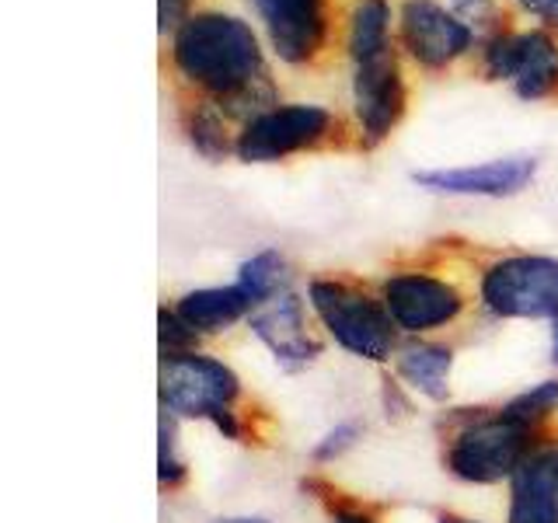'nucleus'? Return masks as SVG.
<instances>
[{
    "label": "nucleus",
    "mask_w": 558,
    "mask_h": 523,
    "mask_svg": "<svg viewBox=\"0 0 558 523\" xmlns=\"http://www.w3.org/2000/svg\"><path fill=\"white\" fill-rule=\"evenodd\" d=\"M171 57L189 84L217 95L220 101L266 81L255 32L231 14L206 11L185 17L179 35H174Z\"/></svg>",
    "instance_id": "nucleus-1"
},
{
    "label": "nucleus",
    "mask_w": 558,
    "mask_h": 523,
    "mask_svg": "<svg viewBox=\"0 0 558 523\" xmlns=\"http://www.w3.org/2000/svg\"><path fill=\"white\" fill-rule=\"evenodd\" d=\"M447 426L444 464L453 478L468 485L510 482L541 440V429H527L510 423L502 412L485 409H458L447 415Z\"/></svg>",
    "instance_id": "nucleus-2"
},
{
    "label": "nucleus",
    "mask_w": 558,
    "mask_h": 523,
    "mask_svg": "<svg viewBox=\"0 0 558 523\" xmlns=\"http://www.w3.org/2000/svg\"><path fill=\"white\" fill-rule=\"evenodd\" d=\"M307 304L314 318L322 321L328 339L342 345L345 353L371 363H388L398 353V325L391 321L380 296L366 293L342 279H311Z\"/></svg>",
    "instance_id": "nucleus-3"
},
{
    "label": "nucleus",
    "mask_w": 558,
    "mask_h": 523,
    "mask_svg": "<svg viewBox=\"0 0 558 523\" xmlns=\"http://www.w3.org/2000/svg\"><path fill=\"white\" fill-rule=\"evenodd\" d=\"M482 307L502 321L558 318V258L510 255L482 272Z\"/></svg>",
    "instance_id": "nucleus-4"
},
{
    "label": "nucleus",
    "mask_w": 558,
    "mask_h": 523,
    "mask_svg": "<svg viewBox=\"0 0 558 523\" xmlns=\"http://www.w3.org/2000/svg\"><path fill=\"white\" fill-rule=\"evenodd\" d=\"M157 398L161 412L174 418H203L214 423V415L234 409L241 398V377L217 356L206 353H179L161 356L157 370Z\"/></svg>",
    "instance_id": "nucleus-5"
},
{
    "label": "nucleus",
    "mask_w": 558,
    "mask_h": 523,
    "mask_svg": "<svg viewBox=\"0 0 558 523\" xmlns=\"http://www.w3.org/2000/svg\"><path fill=\"white\" fill-rule=\"evenodd\" d=\"M380 301L401 336L423 339L429 331L453 325L464 314V293L440 276L426 272H395L380 283Z\"/></svg>",
    "instance_id": "nucleus-6"
},
{
    "label": "nucleus",
    "mask_w": 558,
    "mask_h": 523,
    "mask_svg": "<svg viewBox=\"0 0 558 523\" xmlns=\"http://www.w3.org/2000/svg\"><path fill=\"white\" fill-rule=\"evenodd\" d=\"M331 130V112L322 105H279L244 122L234 139V154L244 165H269L322 144Z\"/></svg>",
    "instance_id": "nucleus-7"
},
{
    "label": "nucleus",
    "mask_w": 558,
    "mask_h": 523,
    "mask_svg": "<svg viewBox=\"0 0 558 523\" xmlns=\"http://www.w3.org/2000/svg\"><path fill=\"white\" fill-rule=\"evenodd\" d=\"M485 74L513 81L520 98H545L558 87V46L545 32L496 35L485 49Z\"/></svg>",
    "instance_id": "nucleus-8"
},
{
    "label": "nucleus",
    "mask_w": 558,
    "mask_h": 523,
    "mask_svg": "<svg viewBox=\"0 0 558 523\" xmlns=\"http://www.w3.org/2000/svg\"><path fill=\"white\" fill-rule=\"evenodd\" d=\"M353 109L360 119V130L366 147L388 139L391 130L405 115V81H401L398 60L388 52H380L374 60L356 63L353 77Z\"/></svg>",
    "instance_id": "nucleus-9"
},
{
    "label": "nucleus",
    "mask_w": 558,
    "mask_h": 523,
    "mask_svg": "<svg viewBox=\"0 0 558 523\" xmlns=\"http://www.w3.org/2000/svg\"><path fill=\"white\" fill-rule=\"evenodd\" d=\"M248 328L287 370H301V366L318 360L325 349L318 336H311L304 318V301H296L290 290L272 296L269 304L255 307L248 314Z\"/></svg>",
    "instance_id": "nucleus-10"
},
{
    "label": "nucleus",
    "mask_w": 558,
    "mask_h": 523,
    "mask_svg": "<svg viewBox=\"0 0 558 523\" xmlns=\"http://www.w3.org/2000/svg\"><path fill=\"white\" fill-rule=\"evenodd\" d=\"M401 42L415 63L440 70L471 46V28L436 0H405L401 8Z\"/></svg>",
    "instance_id": "nucleus-11"
},
{
    "label": "nucleus",
    "mask_w": 558,
    "mask_h": 523,
    "mask_svg": "<svg viewBox=\"0 0 558 523\" xmlns=\"http://www.w3.org/2000/svg\"><path fill=\"white\" fill-rule=\"evenodd\" d=\"M537 174L534 157H502V161H485L471 168H436V171H415L412 182L444 196H485V199H506L523 192Z\"/></svg>",
    "instance_id": "nucleus-12"
},
{
    "label": "nucleus",
    "mask_w": 558,
    "mask_h": 523,
    "mask_svg": "<svg viewBox=\"0 0 558 523\" xmlns=\"http://www.w3.org/2000/svg\"><path fill=\"white\" fill-rule=\"evenodd\" d=\"M287 63H307L325 42V0H248Z\"/></svg>",
    "instance_id": "nucleus-13"
},
{
    "label": "nucleus",
    "mask_w": 558,
    "mask_h": 523,
    "mask_svg": "<svg viewBox=\"0 0 558 523\" xmlns=\"http://www.w3.org/2000/svg\"><path fill=\"white\" fill-rule=\"evenodd\" d=\"M506 523H558V440H537L517 467Z\"/></svg>",
    "instance_id": "nucleus-14"
},
{
    "label": "nucleus",
    "mask_w": 558,
    "mask_h": 523,
    "mask_svg": "<svg viewBox=\"0 0 558 523\" xmlns=\"http://www.w3.org/2000/svg\"><path fill=\"white\" fill-rule=\"evenodd\" d=\"M395 377L409 391L423 394L429 401H447L450 394V370H453V349L429 342V339H405L395 353Z\"/></svg>",
    "instance_id": "nucleus-15"
},
{
    "label": "nucleus",
    "mask_w": 558,
    "mask_h": 523,
    "mask_svg": "<svg viewBox=\"0 0 558 523\" xmlns=\"http://www.w3.org/2000/svg\"><path fill=\"white\" fill-rule=\"evenodd\" d=\"M174 311H179L182 321H189V328H196L199 336H220V331L248 318L255 307L248 296H244V290L234 283V287L189 290L174 301Z\"/></svg>",
    "instance_id": "nucleus-16"
},
{
    "label": "nucleus",
    "mask_w": 558,
    "mask_h": 523,
    "mask_svg": "<svg viewBox=\"0 0 558 523\" xmlns=\"http://www.w3.org/2000/svg\"><path fill=\"white\" fill-rule=\"evenodd\" d=\"M388 0H356L353 14H349V52L356 63L388 52Z\"/></svg>",
    "instance_id": "nucleus-17"
},
{
    "label": "nucleus",
    "mask_w": 558,
    "mask_h": 523,
    "mask_svg": "<svg viewBox=\"0 0 558 523\" xmlns=\"http://www.w3.org/2000/svg\"><path fill=\"white\" fill-rule=\"evenodd\" d=\"M238 287L252 301V307L269 304L272 296L287 293V287H290V266H287V258L279 255V252H272V248L252 255L248 262H241Z\"/></svg>",
    "instance_id": "nucleus-18"
},
{
    "label": "nucleus",
    "mask_w": 558,
    "mask_h": 523,
    "mask_svg": "<svg viewBox=\"0 0 558 523\" xmlns=\"http://www.w3.org/2000/svg\"><path fill=\"white\" fill-rule=\"evenodd\" d=\"M499 412L510 418V423H520V426H527V429H541L558 412V380L534 384L531 391H523V394L506 401Z\"/></svg>",
    "instance_id": "nucleus-19"
},
{
    "label": "nucleus",
    "mask_w": 558,
    "mask_h": 523,
    "mask_svg": "<svg viewBox=\"0 0 558 523\" xmlns=\"http://www.w3.org/2000/svg\"><path fill=\"white\" fill-rule=\"evenodd\" d=\"M189 139L206 161H220V157L231 150V139L223 133V119L220 112L209 109V105H199V109L189 115Z\"/></svg>",
    "instance_id": "nucleus-20"
},
{
    "label": "nucleus",
    "mask_w": 558,
    "mask_h": 523,
    "mask_svg": "<svg viewBox=\"0 0 558 523\" xmlns=\"http://www.w3.org/2000/svg\"><path fill=\"white\" fill-rule=\"evenodd\" d=\"M199 339H203L199 331L189 328V321H182V314L174 307L157 311V342H161V356L196 353Z\"/></svg>",
    "instance_id": "nucleus-21"
},
{
    "label": "nucleus",
    "mask_w": 558,
    "mask_h": 523,
    "mask_svg": "<svg viewBox=\"0 0 558 523\" xmlns=\"http://www.w3.org/2000/svg\"><path fill=\"white\" fill-rule=\"evenodd\" d=\"M174 423H179V418L161 412V426H157V440H161L157 443V482L165 488H179L189 475L185 461L174 453Z\"/></svg>",
    "instance_id": "nucleus-22"
},
{
    "label": "nucleus",
    "mask_w": 558,
    "mask_h": 523,
    "mask_svg": "<svg viewBox=\"0 0 558 523\" xmlns=\"http://www.w3.org/2000/svg\"><path fill=\"white\" fill-rule=\"evenodd\" d=\"M363 440V426L360 423H339L336 429H328L318 443H314V450H311V461L314 464H331V461H339L345 450H353L356 443Z\"/></svg>",
    "instance_id": "nucleus-23"
},
{
    "label": "nucleus",
    "mask_w": 558,
    "mask_h": 523,
    "mask_svg": "<svg viewBox=\"0 0 558 523\" xmlns=\"http://www.w3.org/2000/svg\"><path fill=\"white\" fill-rule=\"evenodd\" d=\"M453 14L461 17V22L471 28V25H488L496 14V4L493 0H453Z\"/></svg>",
    "instance_id": "nucleus-24"
},
{
    "label": "nucleus",
    "mask_w": 558,
    "mask_h": 523,
    "mask_svg": "<svg viewBox=\"0 0 558 523\" xmlns=\"http://www.w3.org/2000/svg\"><path fill=\"white\" fill-rule=\"evenodd\" d=\"M214 426H217V433H223V440L244 443V426H241V415H238V409H227V412L214 415Z\"/></svg>",
    "instance_id": "nucleus-25"
},
{
    "label": "nucleus",
    "mask_w": 558,
    "mask_h": 523,
    "mask_svg": "<svg viewBox=\"0 0 558 523\" xmlns=\"http://www.w3.org/2000/svg\"><path fill=\"white\" fill-rule=\"evenodd\" d=\"M520 4L527 11H534L537 17H545V22L558 25V0H520Z\"/></svg>",
    "instance_id": "nucleus-26"
},
{
    "label": "nucleus",
    "mask_w": 558,
    "mask_h": 523,
    "mask_svg": "<svg viewBox=\"0 0 558 523\" xmlns=\"http://www.w3.org/2000/svg\"><path fill=\"white\" fill-rule=\"evenodd\" d=\"M331 523H377V520L363 510H339L336 516H331Z\"/></svg>",
    "instance_id": "nucleus-27"
},
{
    "label": "nucleus",
    "mask_w": 558,
    "mask_h": 523,
    "mask_svg": "<svg viewBox=\"0 0 558 523\" xmlns=\"http://www.w3.org/2000/svg\"><path fill=\"white\" fill-rule=\"evenodd\" d=\"M214 523H269L262 516H227V520H214Z\"/></svg>",
    "instance_id": "nucleus-28"
},
{
    "label": "nucleus",
    "mask_w": 558,
    "mask_h": 523,
    "mask_svg": "<svg viewBox=\"0 0 558 523\" xmlns=\"http://www.w3.org/2000/svg\"><path fill=\"white\" fill-rule=\"evenodd\" d=\"M182 4H189V0H161V14L168 17V11L174 14V11H179Z\"/></svg>",
    "instance_id": "nucleus-29"
},
{
    "label": "nucleus",
    "mask_w": 558,
    "mask_h": 523,
    "mask_svg": "<svg viewBox=\"0 0 558 523\" xmlns=\"http://www.w3.org/2000/svg\"><path fill=\"white\" fill-rule=\"evenodd\" d=\"M551 363L558 366V318H555V328H551Z\"/></svg>",
    "instance_id": "nucleus-30"
},
{
    "label": "nucleus",
    "mask_w": 558,
    "mask_h": 523,
    "mask_svg": "<svg viewBox=\"0 0 558 523\" xmlns=\"http://www.w3.org/2000/svg\"><path fill=\"white\" fill-rule=\"evenodd\" d=\"M436 523H478V520H464V516H450V513H444Z\"/></svg>",
    "instance_id": "nucleus-31"
}]
</instances>
